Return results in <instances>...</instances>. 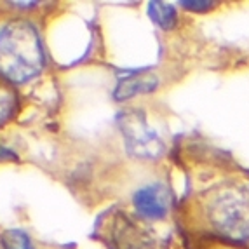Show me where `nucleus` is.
Instances as JSON below:
<instances>
[{
  "label": "nucleus",
  "instance_id": "nucleus-7",
  "mask_svg": "<svg viewBox=\"0 0 249 249\" xmlns=\"http://www.w3.org/2000/svg\"><path fill=\"white\" fill-rule=\"evenodd\" d=\"M148 14L152 18L155 25H159L164 30L175 28L176 21H178V14H176V9L171 4L166 2H150L148 4Z\"/></svg>",
  "mask_w": 249,
  "mask_h": 249
},
{
  "label": "nucleus",
  "instance_id": "nucleus-8",
  "mask_svg": "<svg viewBox=\"0 0 249 249\" xmlns=\"http://www.w3.org/2000/svg\"><path fill=\"white\" fill-rule=\"evenodd\" d=\"M4 249H32V241L23 230H5L2 235Z\"/></svg>",
  "mask_w": 249,
  "mask_h": 249
},
{
  "label": "nucleus",
  "instance_id": "nucleus-1",
  "mask_svg": "<svg viewBox=\"0 0 249 249\" xmlns=\"http://www.w3.org/2000/svg\"><path fill=\"white\" fill-rule=\"evenodd\" d=\"M44 49L35 26L18 19L0 32V73L11 82L23 84L44 68Z\"/></svg>",
  "mask_w": 249,
  "mask_h": 249
},
{
  "label": "nucleus",
  "instance_id": "nucleus-2",
  "mask_svg": "<svg viewBox=\"0 0 249 249\" xmlns=\"http://www.w3.org/2000/svg\"><path fill=\"white\" fill-rule=\"evenodd\" d=\"M202 206L204 216L214 232L237 242L249 241V192L246 188H214Z\"/></svg>",
  "mask_w": 249,
  "mask_h": 249
},
{
  "label": "nucleus",
  "instance_id": "nucleus-10",
  "mask_svg": "<svg viewBox=\"0 0 249 249\" xmlns=\"http://www.w3.org/2000/svg\"><path fill=\"white\" fill-rule=\"evenodd\" d=\"M181 5L185 9H188V11H208V9H211L213 2H188V0H185V2H181Z\"/></svg>",
  "mask_w": 249,
  "mask_h": 249
},
{
  "label": "nucleus",
  "instance_id": "nucleus-6",
  "mask_svg": "<svg viewBox=\"0 0 249 249\" xmlns=\"http://www.w3.org/2000/svg\"><path fill=\"white\" fill-rule=\"evenodd\" d=\"M159 86V79L155 73L150 71H142V73L129 75L125 79H122L117 84L115 91H113V98L117 101H127L133 100L134 96L140 94H150L154 92Z\"/></svg>",
  "mask_w": 249,
  "mask_h": 249
},
{
  "label": "nucleus",
  "instance_id": "nucleus-3",
  "mask_svg": "<svg viewBox=\"0 0 249 249\" xmlns=\"http://www.w3.org/2000/svg\"><path fill=\"white\" fill-rule=\"evenodd\" d=\"M119 127L124 134L129 152L136 157L155 159L164 150V145H162L157 131L136 110L121 113L119 115Z\"/></svg>",
  "mask_w": 249,
  "mask_h": 249
},
{
  "label": "nucleus",
  "instance_id": "nucleus-5",
  "mask_svg": "<svg viewBox=\"0 0 249 249\" xmlns=\"http://www.w3.org/2000/svg\"><path fill=\"white\" fill-rule=\"evenodd\" d=\"M112 239L115 249H155L152 237L124 216H119L113 221Z\"/></svg>",
  "mask_w": 249,
  "mask_h": 249
},
{
  "label": "nucleus",
  "instance_id": "nucleus-4",
  "mask_svg": "<svg viewBox=\"0 0 249 249\" xmlns=\"http://www.w3.org/2000/svg\"><path fill=\"white\" fill-rule=\"evenodd\" d=\"M133 206L136 213L148 220H162L169 213L171 194L166 185L150 183L138 188L133 197Z\"/></svg>",
  "mask_w": 249,
  "mask_h": 249
},
{
  "label": "nucleus",
  "instance_id": "nucleus-11",
  "mask_svg": "<svg viewBox=\"0 0 249 249\" xmlns=\"http://www.w3.org/2000/svg\"><path fill=\"white\" fill-rule=\"evenodd\" d=\"M14 157H16V155H14L11 150L0 145V160H9V159H14Z\"/></svg>",
  "mask_w": 249,
  "mask_h": 249
},
{
  "label": "nucleus",
  "instance_id": "nucleus-9",
  "mask_svg": "<svg viewBox=\"0 0 249 249\" xmlns=\"http://www.w3.org/2000/svg\"><path fill=\"white\" fill-rule=\"evenodd\" d=\"M16 94L11 89L0 86V125H4L13 117L14 110H16Z\"/></svg>",
  "mask_w": 249,
  "mask_h": 249
}]
</instances>
